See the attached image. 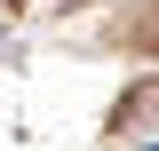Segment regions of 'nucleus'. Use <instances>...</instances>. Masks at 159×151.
<instances>
[{
	"label": "nucleus",
	"instance_id": "nucleus-1",
	"mask_svg": "<svg viewBox=\"0 0 159 151\" xmlns=\"http://www.w3.org/2000/svg\"><path fill=\"white\" fill-rule=\"evenodd\" d=\"M151 151H159V143H151Z\"/></svg>",
	"mask_w": 159,
	"mask_h": 151
}]
</instances>
